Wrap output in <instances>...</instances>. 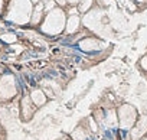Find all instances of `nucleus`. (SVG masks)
Listing matches in <instances>:
<instances>
[{"label":"nucleus","instance_id":"obj_17","mask_svg":"<svg viewBox=\"0 0 147 140\" xmlns=\"http://www.w3.org/2000/svg\"><path fill=\"white\" fill-rule=\"evenodd\" d=\"M32 3H39V0H30Z\"/></svg>","mask_w":147,"mask_h":140},{"label":"nucleus","instance_id":"obj_2","mask_svg":"<svg viewBox=\"0 0 147 140\" xmlns=\"http://www.w3.org/2000/svg\"><path fill=\"white\" fill-rule=\"evenodd\" d=\"M65 12L62 9H52L49 10V13L45 16L43 23H42V32L48 33V35H58L63 30V28L66 26L65 23Z\"/></svg>","mask_w":147,"mask_h":140},{"label":"nucleus","instance_id":"obj_15","mask_svg":"<svg viewBox=\"0 0 147 140\" xmlns=\"http://www.w3.org/2000/svg\"><path fill=\"white\" fill-rule=\"evenodd\" d=\"M81 2V0H68V3H71V5H78Z\"/></svg>","mask_w":147,"mask_h":140},{"label":"nucleus","instance_id":"obj_10","mask_svg":"<svg viewBox=\"0 0 147 140\" xmlns=\"http://www.w3.org/2000/svg\"><path fill=\"white\" fill-rule=\"evenodd\" d=\"M30 98H32L33 104L38 106V107L39 106H43L46 103V95H45V93L42 90H33L32 94H30Z\"/></svg>","mask_w":147,"mask_h":140},{"label":"nucleus","instance_id":"obj_12","mask_svg":"<svg viewBox=\"0 0 147 140\" xmlns=\"http://www.w3.org/2000/svg\"><path fill=\"white\" fill-rule=\"evenodd\" d=\"M2 39L6 41V42H15V41H16V36H15V35H3Z\"/></svg>","mask_w":147,"mask_h":140},{"label":"nucleus","instance_id":"obj_16","mask_svg":"<svg viewBox=\"0 0 147 140\" xmlns=\"http://www.w3.org/2000/svg\"><path fill=\"white\" fill-rule=\"evenodd\" d=\"M2 10H3V0H0V13H2Z\"/></svg>","mask_w":147,"mask_h":140},{"label":"nucleus","instance_id":"obj_5","mask_svg":"<svg viewBox=\"0 0 147 140\" xmlns=\"http://www.w3.org/2000/svg\"><path fill=\"white\" fill-rule=\"evenodd\" d=\"M33 113H35V104H33L32 98L25 97L22 100V116H23V118L29 120L33 116Z\"/></svg>","mask_w":147,"mask_h":140},{"label":"nucleus","instance_id":"obj_1","mask_svg":"<svg viewBox=\"0 0 147 140\" xmlns=\"http://www.w3.org/2000/svg\"><path fill=\"white\" fill-rule=\"evenodd\" d=\"M32 2L30 0H12L7 9V19L15 23H26L32 18Z\"/></svg>","mask_w":147,"mask_h":140},{"label":"nucleus","instance_id":"obj_11","mask_svg":"<svg viewBox=\"0 0 147 140\" xmlns=\"http://www.w3.org/2000/svg\"><path fill=\"white\" fill-rule=\"evenodd\" d=\"M91 5H92V0H81L78 3V10L87 12L88 9H91Z\"/></svg>","mask_w":147,"mask_h":140},{"label":"nucleus","instance_id":"obj_4","mask_svg":"<svg viewBox=\"0 0 147 140\" xmlns=\"http://www.w3.org/2000/svg\"><path fill=\"white\" fill-rule=\"evenodd\" d=\"M120 123H121V127L123 129H130L131 126L136 124V120H137V113H136V108L128 106V104H124L121 108H120Z\"/></svg>","mask_w":147,"mask_h":140},{"label":"nucleus","instance_id":"obj_7","mask_svg":"<svg viewBox=\"0 0 147 140\" xmlns=\"http://www.w3.org/2000/svg\"><path fill=\"white\" fill-rule=\"evenodd\" d=\"M43 12H45V5L43 3H36V6L33 7V12H32V18H30L32 25H38L43 19Z\"/></svg>","mask_w":147,"mask_h":140},{"label":"nucleus","instance_id":"obj_18","mask_svg":"<svg viewBox=\"0 0 147 140\" xmlns=\"http://www.w3.org/2000/svg\"><path fill=\"white\" fill-rule=\"evenodd\" d=\"M146 140H147V136H146Z\"/></svg>","mask_w":147,"mask_h":140},{"label":"nucleus","instance_id":"obj_13","mask_svg":"<svg viewBox=\"0 0 147 140\" xmlns=\"http://www.w3.org/2000/svg\"><path fill=\"white\" fill-rule=\"evenodd\" d=\"M140 66H141V68L144 69V71L147 72V55L141 58V61H140Z\"/></svg>","mask_w":147,"mask_h":140},{"label":"nucleus","instance_id":"obj_6","mask_svg":"<svg viewBox=\"0 0 147 140\" xmlns=\"http://www.w3.org/2000/svg\"><path fill=\"white\" fill-rule=\"evenodd\" d=\"M80 25H81V19H80V15H71L66 20V33H75L78 29H80Z\"/></svg>","mask_w":147,"mask_h":140},{"label":"nucleus","instance_id":"obj_8","mask_svg":"<svg viewBox=\"0 0 147 140\" xmlns=\"http://www.w3.org/2000/svg\"><path fill=\"white\" fill-rule=\"evenodd\" d=\"M147 131V120L146 118H141V120H137V126L133 129V131H131V134H133V139L136 140V139H138V137H141L144 133Z\"/></svg>","mask_w":147,"mask_h":140},{"label":"nucleus","instance_id":"obj_3","mask_svg":"<svg viewBox=\"0 0 147 140\" xmlns=\"http://www.w3.org/2000/svg\"><path fill=\"white\" fill-rule=\"evenodd\" d=\"M16 95V83L12 75H5L0 80V98L10 100Z\"/></svg>","mask_w":147,"mask_h":140},{"label":"nucleus","instance_id":"obj_14","mask_svg":"<svg viewBox=\"0 0 147 140\" xmlns=\"http://www.w3.org/2000/svg\"><path fill=\"white\" fill-rule=\"evenodd\" d=\"M55 3H58L59 6H65L68 3V0H55Z\"/></svg>","mask_w":147,"mask_h":140},{"label":"nucleus","instance_id":"obj_9","mask_svg":"<svg viewBox=\"0 0 147 140\" xmlns=\"http://www.w3.org/2000/svg\"><path fill=\"white\" fill-rule=\"evenodd\" d=\"M81 48L84 51H95V49L101 48V42L95 38H87L81 42Z\"/></svg>","mask_w":147,"mask_h":140}]
</instances>
